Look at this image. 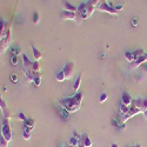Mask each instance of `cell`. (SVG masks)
<instances>
[{"label":"cell","instance_id":"cell-3","mask_svg":"<svg viewBox=\"0 0 147 147\" xmlns=\"http://www.w3.org/2000/svg\"><path fill=\"white\" fill-rule=\"evenodd\" d=\"M96 9L100 11V12H106V13H109L112 16H117L118 14V11L113 7V5H108L107 3H101L100 5H98Z\"/></svg>","mask_w":147,"mask_h":147},{"label":"cell","instance_id":"cell-24","mask_svg":"<svg viewBox=\"0 0 147 147\" xmlns=\"http://www.w3.org/2000/svg\"><path fill=\"white\" fill-rule=\"evenodd\" d=\"M39 22H40V14L38 13V12H34V14H33V24H34V25H38Z\"/></svg>","mask_w":147,"mask_h":147},{"label":"cell","instance_id":"cell-21","mask_svg":"<svg viewBox=\"0 0 147 147\" xmlns=\"http://www.w3.org/2000/svg\"><path fill=\"white\" fill-rule=\"evenodd\" d=\"M125 59L128 61V63H133L134 60H136V57H134V54H133V52H126L125 53Z\"/></svg>","mask_w":147,"mask_h":147},{"label":"cell","instance_id":"cell-2","mask_svg":"<svg viewBox=\"0 0 147 147\" xmlns=\"http://www.w3.org/2000/svg\"><path fill=\"white\" fill-rule=\"evenodd\" d=\"M1 137H4L8 142L13 140V133L9 125V119H4L3 125H1Z\"/></svg>","mask_w":147,"mask_h":147},{"label":"cell","instance_id":"cell-15","mask_svg":"<svg viewBox=\"0 0 147 147\" xmlns=\"http://www.w3.org/2000/svg\"><path fill=\"white\" fill-rule=\"evenodd\" d=\"M40 71H41L40 63H39V61H34L33 65H32V72L34 73V74H39Z\"/></svg>","mask_w":147,"mask_h":147},{"label":"cell","instance_id":"cell-1","mask_svg":"<svg viewBox=\"0 0 147 147\" xmlns=\"http://www.w3.org/2000/svg\"><path fill=\"white\" fill-rule=\"evenodd\" d=\"M82 98H84V94L81 92H77L73 96L61 99L60 100V106L66 108L69 113H74V112H77L80 109L81 104H82Z\"/></svg>","mask_w":147,"mask_h":147},{"label":"cell","instance_id":"cell-25","mask_svg":"<svg viewBox=\"0 0 147 147\" xmlns=\"http://www.w3.org/2000/svg\"><path fill=\"white\" fill-rule=\"evenodd\" d=\"M11 51H12V53H13V55H20V54H22V52H21V50H20V47H18V46L12 47V48H11Z\"/></svg>","mask_w":147,"mask_h":147},{"label":"cell","instance_id":"cell-32","mask_svg":"<svg viewBox=\"0 0 147 147\" xmlns=\"http://www.w3.org/2000/svg\"><path fill=\"white\" fill-rule=\"evenodd\" d=\"M131 24H132L133 27H137V26H138V19H137V18H133L132 21H131Z\"/></svg>","mask_w":147,"mask_h":147},{"label":"cell","instance_id":"cell-37","mask_svg":"<svg viewBox=\"0 0 147 147\" xmlns=\"http://www.w3.org/2000/svg\"><path fill=\"white\" fill-rule=\"evenodd\" d=\"M3 90H4V92H6V91H7V87H6V86H4V87H3Z\"/></svg>","mask_w":147,"mask_h":147},{"label":"cell","instance_id":"cell-36","mask_svg":"<svg viewBox=\"0 0 147 147\" xmlns=\"http://www.w3.org/2000/svg\"><path fill=\"white\" fill-rule=\"evenodd\" d=\"M111 147H119V145H118V144H112Z\"/></svg>","mask_w":147,"mask_h":147},{"label":"cell","instance_id":"cell-18","mask_svg":"<svg viewBox=\"0 0 147 147\" xmlns=\"http://www.w3.org/2000/svg\"><path fill=\"white\" fill-rule=\"evenodd\" d=\"M64 9L65 11H68V12H78V7L73 6L68 3H64Z\"/></svg>","mask_w":147,"mask_h":147},{"label":"cell","instance_id":"cell-7","mask_svg":"<svg viewBox=\"0 0 147 147\" xmlns=\"http://www.w3.org/2000/svg\"><path fill=\"white\" fill-rule=\"evenodd\" d=\"M21 57H22V69H24V72L32 71V65H33V63L31 61V59H30L25 53H22Z\"/></svg>","mask_w":147,"mask_h":147},{"label":"cell","instance_id":"cell-34","mask_svg":"<svg viewBox=\"0 0 147 147\" xmlns=\"http://www.w3.org/2000/svg\"><path fill=\"white\" fill-rule=\"evenodd\" d=\"M113 7L119 12V11H121L122 8H124V5H117V6H113Z\"/></svg>","mask_w":147,"mask_h":147},{"label":"cell","instance_id":"cell-30","mask_svg":"<svg viewBox=\"0 0 147 147\" xmlns=\"http://www.w3.org/2000/svg\"><path fill=\"white\" fill-rule=\"evenodd\" d=\"M9 80L13 84H17L18 82V76L16 74V73H12V74L9 76Z\"/></svg>","mask_w":147,"mask_h":147},{"label":"cell","instance_id":"cell-29","mask_svg":"<svg viewBox=\"0 0 147 147\" xmlns=\"http://www.w3.org/2000/svg\"><path fill=\"white\" fill-rule=\"evenodd\" d=\"M8 141L4 138V137H1V138H0V146H1V147H8Z\"/></svg>","mask_w":147,"mask_h":147},{"label":"cell","instance_id":"cell-23","mask_svg":"<svg viewBox=\"0 0 147 147\" xmlns=\"http://www.w3.org/2000/svg\"><path fill=\"white\" fill-rule=\"evenodd\" d=\"M60 112H61V115H63L64 119H68V117H69V114H71V113L67 111V109L64 108L63 106H60Z\"/></svg>","mask_w":147,"mask_h":147},{"label":"cell","instance_id":"cell-20","mask_svg":"<svg viewBox=\"0 0 147 147\" xmlns=\"http://www.w3.org/2000/svg\"><path fill=\"white\" fill-rule=\"evenodd\" d=\"M33 82L36 87H40L41 85V73H39V74H35L34 76V79H33Z\"/></svg>","mask_w":147,"mask_h":147},{"label":"cell","instance_id":"cell-16","mask_svg":"<svg viewBox=\"0 0 147 147\" xmlns=\"http://www.w3.org/2000/svg\"><path fill=\"white\" fill-rule=\"evenodd\" d=\"M81 79H82V74H79V77L77 78L74 85H73V91H74L76 93L78 92V90H79V87H80V85H81Z\"/></svg>","mask_w":147,"mask_h":147},{"label":"cell","instance_id":"cell-17","mask_svg":"<svg viewBox=\"0 0 147 147\" xmlns=\"http://www.w3.org/2000/svg\"><path fill=\"white\" fill-rule=\"evenodd\" d=\"M82 142H84L85 147H92V140L87 134H84L82 136Z\"/></svg>","mask_w":147,"mask_h":147},{"label":"cell","instance_id":"cell-11","mask_svg":"<svg viewBox=\"0 0 147 147\" xmlns=\"http://www.w3.org/2000/svg\"><path fill=\"white\" fill-rule=\"evenodd\" d=\"M31 48H32V52H33V58H34V61H40L41 58H42V54L41 52L36 48L34 45H31Z\"/></svg>","mask_w":147,"mask_h":147},{"label":"cell","instance_id":"cell-5","mask_svg":"<svg viewBox=\"0 0 147 147\" xmlns=\"http://www.w3.org/2000/svg\"><path fill=\"white\" fill-rule=\"evenodd\" d=\"M78 17H80L79 12H68V11H63L60 14V18L63 20H74L77 22H80L78 20Z\"/></svg>","mask_w":147,"mask_h":147},{"label":"cell","instance_id":"cell-19","mask_svg":"<svg viewBox=\"0 0 147 147\" xmlns=\"http://www.w3.org/2000/svg\"><path fill=\"white\" fill-rule=\"evenodd\" d=\"M55 79H57V81H59V82H64V81L66 80V77H65V74H64V72H63V71H59L57 74H55Z\"/></svg>","mask_w":147,"mask_h":147},{"label":"cell","instance_id":"cell-10","mask_svg":"<svg viewBox=\"0 0 147 147\" xmlns=\"http://www.w3.org/2000/svg\"><path fill=\"white\" fill-rule=\"evenodd\" d=\"M133 98L127 93V92H124L122 93V96H121V104L124 105H127V106H132L133 104Z\"/></svg>","mask_w":147,"mask_h":147},{"label":"cell","instance_id":"cell-4","mask_svg":"<svg viewBox=\"0 0 147 147\" xmlns=\"http://www.w3.org/2000/svg\"><path fill=\"white\" fill-rule=\"evenodd\" d=\"M139 113H144L140 108H138V107H134V106H131L129 107V111L126 113V114H124L122 115V119H121V122L122 124H125V122L128 120V119H131L132 117H134V115H137V114H139Z\"/></svg>","mask_w":147,"mask_h":147},{"label":"cell","instance_id":"cell-8","mask_svg":"<svg viewBox=\"0 0 147 147\" xmlns=\"http://www.w3.org/2000/svg\"><path fill=\"white\" fill-rule=\"evenodd\" d=\"M147 63V53H145L144 55L139 57L138 59H136L133 61V63H131V68H137L139 66H141L142 64H146Z\"/></svg>","mask_w":147,"mask_h":147},{"label":"cell","instance_id":"cell-31","mask_svg":"<svg viewBox=\"0 0 147 147\" xmlns=\"http://www.w3.org/2000/svg\"><path fill=\"white\" fill-rule=\"evenodd\" d=\"M107 98H108V96H107V94H106V93H102V94L100 95V99H99V101H100L101 104H104V102L107 100Z\"/></svg>","mask_w":147,"mask_h":147},{"label":"cell","instance_id":"cell-9","mask_svg":"<svg viewBox=\"0 0 147 147\" xmlns=\"http://www.w3.org/2000/svg\"><path fill=\"white\" fill-rule=\"evenodd\" d=\"M132 106L134 107H138L140 108L142 112H145L146 109H147V100H142V99H136V100H133V104Z\"/></svg>","mask_w":147,"mask_h":147},{"label":"cell","instance_id":"cell-28","mask_svg":"<svg viewBox=\"0 0 147 147\" xmlns=\"http://www.w3.org/2000/svg\"><path fill=\"white\" fill-rule=\"evenodd\" d=\"M11 64L13 65V66H17L19 64V57L18 55H12L11 58Z\"/></svg>","mask_w":147,"mask_h":147},{"label":"cell","instance_id":"cell-35","mask_svg":"<svg viewBox=\"0 0 147 147\" xmlns=\"http://www.w3.org/2000/svg\"><path fill=\"white\" fill-rule=\"evenodd\" d=\"M144 117H145V119L147 120V109H146V111L144 112Z\"/></svg>","mask_w":147,"mask_h":147},{"label":"cell","instance_id":"cell-14","mask_svg":"<svg viewBox=\"0 0 147 147\" xmlns=\"http://www.w3.org/2000/svg\"><path fill=\"white\" fill-rule=\"evenodd\" d=\"M34 125H35V121L34 119H31V118H27L25 121H24V127H27L30 129H34Z\"/></svg>","mask_w":147,"mask_h":147},{"label":"cell","instance_id":"cell-33","mask_svg":"<svg viewBox=\"0 0 147 147\" xmlns=\"http://www.w3.org/2000/svg\"><path fill=\"white\" fill-rule=\"evenodd\" d=\"M18 118H19V119H20V120H22V121H25V120H26V119H27V118H26V117H25V114H24V113H22V112H21V113H19V114H18Z\"/></svg>","mask_w":147,"mask_h":147},{"label":"cell","instance_id":"cell-27","mask_svg":"<svg viewBox=\"0 0 147 147\" xmlns=\"http://www.w3.org/2000/svg\"><path fill=\"white\" fill-rule=\"evenodd\" d=\"M133 54H134V57H136V59H138L139 57H141V55H144V54H145V51L142 50V48H139V50L134 51V52H133Z\"/></svg>","mask_w":147,"mask_h":147},{"label":"cell","instance_id":"cell-22","mask_svg":"<svg viewBox=\"0 0 147 147\" xmlns=\"http://www.w3.org/2000/svg\"><path fill=\"white\" fill-rule=\"evenodd\" d=\"M129 107H131V106H127V105L121 104V105H120V113H121L122 115L126 114V113L129 111Z\"/></svg>","mask_w":147,"mask_h":147},{"label":"cell","instance_id":"cell-26","mask_svg":"<svg viewBox=\"0 0 147 147\" xmlns=\"http://www.w3.org/2000/svg\"><path fill=\"white\" fill-rule=\"evenodd\" d=\"M21 136H22V138L25 139V140H30V139L32 138V133H31V132H27V131H24V129H22V134H21Z\"/></svg>","mask_w":147,"mask_h":147},{"label":"cell","instance_id":"cell-12","mask_svg":"<svg viewBox=\"0 0 147 147\" xmlns=\"http://www.w3.org/2000/svg\"><path fill=\"white\" fill-rule=\"evenodd\" d=\"M0 107H1V111H3V114H4L5 119H9L11 114L8 112V107H7V105H6L4 99H1V101H0Z\"/></svg>","mask_w":147,"mask_h":147},{"label":"cell","instance_id":"cell-13","mask_svg":"<svg viewBox=\"0 0 147 147\" xmlns=\"http://www.w3.org/2000/svg\"><path fill=\"white\" fill-rule=\"evenodd\" d=\"M79 141H80V136H79V134H77V133H74V136H73V137L69 139V146H76V147H78Z\"/></svg>","mask_w":147,"mask_h":147},{"label":"cell","instance_id":"cell-6","mask_svg":"<svg viewBox=\"0 0 147 147\" xmlns=\"http://www.w3.org/2000/svg\"><path fill=\"white\" fill-rule=\"evenodd\" d=\"M61 71L64 72L66 79H71L72 76H73V72H74V64H73V63H67Z\"/></svg>","mask_w":147,"mask_h":147}]
</instances>
